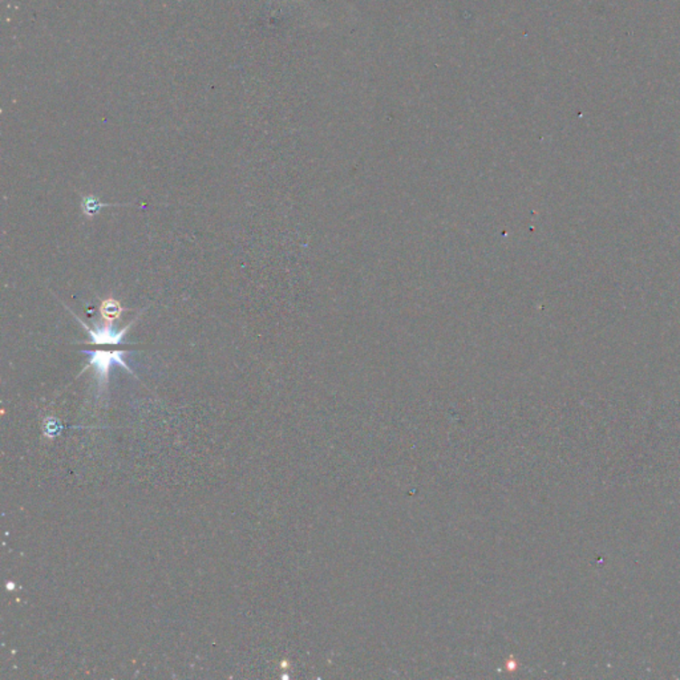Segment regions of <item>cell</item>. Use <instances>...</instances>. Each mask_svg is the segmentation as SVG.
<instances>
[{
    "mask_svg": "<svg viewBox=\"0 0 680 680\" xmlns=\"http://www.w3.org/2000/svg\"><path fill=\"white\" fill-rule=\"evenodd\" d=\"M80 354L88 355V363L84 367L83 372L87 369L93 368L96 377H98V395L103 394L108 387L109 374H111L112 366L123 367L129 374L135 375L131 367L126 362V349H81ZM136 377V375H135Z\"/></svg>",
    "mask_w": 680,
    "mask_h": 680,
    "instance_id": "1",
    "label": "cell"
},
{
    "mask_svg": "<svg viewBox=\"0 0 680 680\" xmlns=\"http://www.w3.org/2000/svg\"><path fill=\"white\" fill-rule=\"evenodd\" d=\"M129 205L132 204H106V202H101L98 197L93 196V194H87V196H83V199H81V211H83L84 216L88 219H93L96 216H98L104 208Z\"/></svg>",
    "mask_w": 680,
    "mask_h": 680,
    "instance_id": "3",
    "label": "cell"
},
{
    "mask_svg": "<svg viewBox=\"0 0 680 680\" xmlns=\"http://www.w3.org/2000/svg\"><path fill=\"white\" fill-rule=\"evenodd\" d=\"M123 304L115 298H107L101 301L100 306H98V312H100L101 318L104 321L108 323H114L115 321H118L124 312Z\"/></svg>",
    "mask_w": 680,
    "mask_h": 680,
    "instance_id": "4",
    "label": "cell"
},
{
    "mask_svg": "<svg viewBox=\"0 0 680 680\" xmlns=\"http://www.w3.org/2000/svg\"><path fill=\"white\" fill-rule=\"evenodd\" d=\"M61 304H63V306L66 307L67 310H69L70 315H72V317L81 324V327H83V329L86 330L87 332H88L89 338H91V340L89 341L79 340L76 341V343H86L89 344V346H118V344H123L129 330L134 327V324L136 323L138 318L141 317V314H143V312H145L146 309H148V307H145V309L141 310V312H138L137 317L135 318L134 321H131V323L126 324V327H123V329L115 330L114 324L108 323V321H106L103 326L89 327L88 324H87L86 321H83V319L79 318L78 315H76L69 306H66V304L64 303Z\"/></svg>",
    "mask_w": 680,
    "mask_h": 680,
    "instance_id": "2",
    "label": "cell"
}]
</instances>
